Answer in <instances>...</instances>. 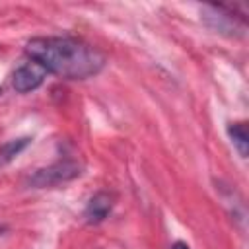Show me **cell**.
<instances>
[{"instance_id":"obj_6","label":"cell","mask_w":249,"mask_h":249,"mask_svg":"<svg viewBox=\"0 0 249 249\" xmlns=\"http://www.w3.org/2000/svg\"><path fill=\"white\" fill-rule=\"evenodd\" d=\"M228 134L233 142V146L237 148L241 158H247L249 154V132H247V123L239 121V123H230L228 124Z\"/></svg>"},{"instance_id":"obj_2","label":"cell","mask_w":249,"mask_h":249,"mask_svg":"<svg viewBox=\"0 0 249 249\" xmlns=\"http://www.w3.org/2000/svg\"><path fill=\"white\" fill-rule=\"evenodd\" d=\"M82 173V165L74 160H60L49 167H41L35 173L27 177V187L33 189H47V187H56L62 183H68L76 179Z\"/></svg>"},{"instance_id":"obj_4","label":"cell","mask_w":249,"mask_h":249,"mask_svg":"<svg viewBox=\"0 0 249 249\" xmlns=\"http://www.w3.org/2000/svg\"><path fill=\"white\" fill-rule=\"evenodd\" d=\"M204 21L208 27H212L218 33H228L233 35L237 31V25L243 29L245 21L237 19V16L233 12H230L226 6H206L204 8Z\"/></svg>"},{"instance_id":"obj_7","label":"cell","mask_w":249,"mask_h":249,"mask_svg":"<svg viewBox=\"0 0 249 249\" xmlns=\"http://www.w3.org/2000/svg\"><path fill=\"white\" fill-rule=\"evenodd\" d=\"M171 249H191V247H189L185 241H175V243L171 245Z\"/></svg>"},{"instance_id":"obj_5","label":"cell","mask_w":249,"mask_h":249,"mask_svg":"<svg viewBox=\"0 0 249 249\" xmlns=\"http://www.w3.org/2000/svg\"><path fill=\"white\" fill-rule=\"evenodd\" d=\"M113 206H115V196L107 191H99L88 200L84 208V218L88 224H99L111 214Z\"/></svg>"},{"instance_id":"obj_3","label":"cell","mask_w":249,"mask_h":249,"mask_svg":"<svg viewBox=\"0 0 249 249\" xmlns=\"http://www.w3.org/2000/svg\"><path fill=\"white\" fill-rule=\"evenodd\" d=\"M45 78H47V70L35 60H27L14 70L12 86L18 93H29V91H35L45 82Z\"/></svg>"},{"instance_id":"obj_8","label":"cell","mask_w":249,"mask_h":249,"mask_svg":"<svg viewBox=\"0 0 249 249\" xmlns=\"http://www.w3.org/2000/svg\"><path fill=\"white\" fill-rule=\"evenodd\" d=\"M0 165H2V163H0Z\"/></svg>"},{"instance_id":"obj_1","label":"cell","mask_w":249,"mask_h":249,"mask_svg":"<svg viewBox=\"0 0 249 249\" xmlns=\"http://www.w3.org/2000/svg\"><path fill=\"white\" fill-rule=\"evenodd\" d=\"M25 54L41 64L47 74L62 80L93 78L107 62L101 51L76 37H33L25 45Z\"/></svg>"}]
</instances>
